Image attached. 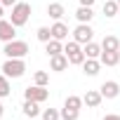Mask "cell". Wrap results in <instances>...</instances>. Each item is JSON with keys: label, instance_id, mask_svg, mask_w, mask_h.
Segmentation results:
<instances>
[{"label": "cell", "instance_id": "1", "mask_svg": "<svg viewBox=\"0 0 120 120\" xmlns=\"http://www.w3.org/2000/svg\"><path fill=\"white\" fill-rule=\"evenodd\" d=\"M28 52H31L28 42H24V40H12V42H5V47H3V54L7 59H24Z\"/></svg>", "mask_w": 120, "mask_h": 120}, {"label": "cell", "instance_id": "6", "mask_svg": "<svg viewBox=\"0 0 120 120\" xmlns=\"http://www.w3.org/2000/svg\"><path fill=\"white\" fill-rule=\"evenodd\" d=\"M24 97H26L28 101H38V104H42V101H47L49 90H47V87H40V85H33V87H26V90H24Z\"/></svg>", "mask_w": 120, "mask_h": 120}, {"label": "cell", "instance_id": "5", "mask_svg": "<svg viewBox=\"0 0 120 120\" xmlns=\"http://www.w3.org/2000/svg\"><path fill=\"white\" fill-rule=\"evenodd\" d=\"M92 38H94V31H92L90 24H78V26L73 28V40H75V42L87 45V42H92Z\"/></svg>", "mask_w": 120, "mask_h": 120}, {"label": "cell", "instance_id": "30", "mask_svg": "<svg viewBox=\"0 0 120 120\" xmlns=\"http://www.w3.org/2000/svg\"><path fill=\"white\" fill-rule=\"evenodd\" d=\"M3 14H5V7H3V5H0V19H3Z\"/></svg>", "mask_w": 120, "mask_h": 120}, {"label": "cell", "instance_id": "27", "mask_svg": "<svg viewBox=\"0 0 120 120\" xmlns=\"http://www.w3.org/2000/svg\"><path fill=\"white\" fill-rule=\"evenodd\" d=\"M0 3H3V7H14L19 0H0Z\"/></svg>", "mask_w": 120, "mask_h": 120}, {"label": "cell", "instance_id": "29", "mask_svg": "<svg viewBox=\"0 0 120 120\" xmlns=\"http://www.w3.org/2000/svg\"><path fill=\"white\" fill-rule=\"evenodd\" d=\"M80 5H85V7H92V5H94V0H80Z\"/></svg>", "mask_w": 120, "mask_h": 120}, {"label": "cell", "instance_id": "4", "mask_svg": "<svg viewBox=\"0 0 120 120\" xmlns=\"http://www.w3.org/2000/svg\"><path fill=\"white\" fill-rule=\"evenodd\" d=\"M3 73L7 78H21L26 73V64L24 59H7V61L3 64Z\"/></svg>", "mask_w": 120, "mask_h": 120}, {"label": "cell", "instance_id": "20", "mask_svg": "<svg viewBox=\"0 0 120 120\" xmlns=\"http://www.w3.org/2000/svg\"><path fill=\"white\" fill-rule=\"evenodd\" d=\"M118 12H120V7H118V0H106V3H104V14H106V19H111V17H118Z\"/></svg>", "mask_w": 120, "mask_h": 120}, {"label": "cell", "instance_id": "25", "mask_svg": "<svg viewBox=\"0 0 120 120\" xmlns=\"http://www.w3.org/2000/svg\"><path fill=\"white\" fill-rule=\"evenodd\" d=\"M42 120H61V111H56V108H45V111H42Z\"/></svg>", "mask_w": 120, "mask_h": 120}, {"label": "cell", "instance_id": "15", "mask_svg": "<svg viewBox=\"0 0 120 120\" xmlns=\"http://www.w3.org/2000/svg\"><path fill=\"white\" fill-rule=\"evenodd\" d=\"M47 14H49L54 21H61V17L66 14V10H64L61 3H49V5H47Z\"/></svg>", "mask_w": 120, "mask_h": 120}, {"label": "cell", "instance_id": "26", "mask_svg": "<svg viewBox=\"0 0 120 120\" xmlns=\"http://www.w3.org/2000/svg\"><path fill=\"white\" fill-rule=\"evenodd\" d=\"M78 115H80V111H73V108H61V120H78Z\"/></svg>", "mask_w": 120, "mask_h": 120}, {"label": "cell", "instance_id": "31", "mask_svg": "<svg viewBox=\"0 0 120 120\" xmlns=\"http://www.w3.org/2000/svg\"><path fill=\"white\" fill-rule=\"evenodd\" d=\"M3 113H5V108H3V104H0V118H3Z\"/></svg>", "mask_w": 120, "mask_h": 120}, {"label": "cell", "instance_id": "11", "mask_svg": "<svg viewBox=\"0 0 120 120\" xmlns=\"http://www.w3.org/2000/svg\"><path fill=\"white\" fill-rule=\"evenodd\" d=\"M49 28H52V38H54V40H61V42H64V40L68 38V26H66L64 21H54Z\"/></svg>", "mask_w": 120, "mask_h": 120}, {"label": "cell", "instance_id": "22", "mask_svg": "<svg viewBox=\"0 0 120 120\" xmlns=\"http://www.w3.org/2000/svg\"><path fill=\"white\" fill-rule=\"evenodd\" d=\"M10 78L5 75V73H0V99H5V97H10Z\"/></svg>", "mask_w": 120, "mask_h": 120}, {"label": "cell", "instance_id": "8", "mask_svg": "<svg viewBox=\"0 0 120 120\" xmlns=\"http://www.w3.org/2000/svg\"><path fill=\"white\" fill-rule=\"evenodd\" d=\"M99 92H101L104 99H115V97L120 94V85H118L115 80H106V82L99 87Z\"/></svg>", "mask_w": 120, "mask_h": 120}, {"label": "cell", "instance_id": "34", "mask_svg": "<svg viewBox=\"0 0 120 120\" xmlns=\"http://www.w3.org/2000/svg\"><path fill=\"white\" fill-rule=\"evenodd\" d=\"M118 17H120V12H118Z\"/></svg>", "mask_w": 120, "mask_h": 120}, {"label": "cell", "instance_id": "9", "mask_svg": "<svg viewBox=\"0 0 120 120\" xmlns=\"http://www.w3.org/2000/svg\"><path fill=\"white\" fill-rule=\"evenodd\" d=\"M104 101V97H101V92L99 90H87L85 92V97H82V104L87 106V108H99V104Z\"/></svg>", "mask_w": 120, "mask_h": 120}, {"label": "cell", "instance_id": "16", "mask_svg": "<svg viewBox=\"0 0 120 120\" xmlns=\"http://www.w3.org/2000/svg\"><path fill=\"white\" fill-rule=\"evenodd\" d=\"M101 49H104V52H118V49H120V40H118L115 35H106V38L101 40Z\"/></svg>", "mask_w": 120, "mask_h": 120}, {"label": "cell", "instance_id": "24", "mask_svg": "<svg viewBox=\"0 0 120 120\" xmlns=\"http://www.w3.org/2000/svg\"><path fill=\"white\" fill-rule=\"evenodd\" d=\"M33 80H35V85L47 87V85H49V73H47V71H35V73H33Z\"/></svg>", "mask_w": 120, "mask_h": 120}, {"label": "cell", "instance_id": "21", "mask_svg": "<svg viewBox=\"0 0 120 120\" xmlns=\"http://www.w3.org/2000/svg\"><path fill=\"white\" fill-rule=\"evenodd\" d=\"M64 106H66V108H73V111H80V106H82V97H78V94H68L66 101H64Z\"/></svg>", "mask_w": 120, "mask_h": 120}, {"label": "cell", "instance_id": "28", "mask_svg": "<svg viewBox=\"0 0 120 120\" xmlns=\"http://www.w3.org/2000/svg\"><path fill=\"white\" fill-rule=\"evenodd\" d=\"M104 120H120V115H115V113H108V115H104Z\"/></svg>", "mask_w": 120, "mask_h": 120}, {"label": "cell", "instance_id": "23", "mask_svg": "<svg viewBox=\"0 0 120 120\" xmlns=\"http://www.w3.org/2000/svg\"><path fill=\"white\" fill-rule=\"evenodd\" d=\"M35 38H38L40 42H49V40H52V28H49V26H40V28L35 31Z\"/></svg>", "mask_w": 120, "mask_h": 120}, {"label": "cell", "instance_id": "19", "mask_svg": "<svg viewBox=\"0 0 120 120\" xmlns=\"http://www.w3.org/2000/svg\"><path fill=\"white\" fill-rule=\"evenodd\" d=\"M99 61H101L104 66H115V64L120 61V54H118V52H101Z\"/></svg>", "mask_w": 120, "mask_h": 120}, {"label": "cell", "instance_id": "35", "mask_svg": "<svg viewBox=\"0 0 120 120\" xmlns=\"http://www.w3.org/2000/svg\"><path fill=\"white\" fill-rule=\"evenodd\" d=\"M0 5H3V3H0Z\"/></svg>", "mask_w": 120, "mask_h": 120}, {"label": "cell", "instance_id": "18", "mask_svg": "<svg viewBox=\"0 0 120 120\" xmlns=\"http://www.w3.org/2000/svg\"><path fill=\"white\" fill-rule=\"evenodd\" d=\"M45 52H47V56H54V54H64V45H61V40H49V42H45Z\"/></svg>", "mask_w": 120, "mask_h": 120}, {"label": "cell", "instance_id": "14", "mask_svg": "<svg viewBox=\"0 0 120 120\" xmlns=\"http://www.w3.org/2000/svg\"><path fill=\"white\" fill-rule=\"evenodd\" d=\"M92 17H94L92 7H85V5H80V7L75 10V19H78V24H90V21H92Z\"/></svg>", "mask_w": 120, "mask_h": 120}, {"label": "cell", "instance_id": "10", "mask_svg": "<svg viewBox=\"0 0 120 120\" xmlns=\"http://www.w3.org/2000/svg\"><path fill=\"white\" fill-rule=\"evenodd\" d=\"M68 64H71V61H68V56H66V54H54V56H49V68L56 71V73L66 71Z\"/></svg>", "mask_w": 120, "mask_h": 120}, {"label": "cell", "instance_id": "2", "mask_svg": "<svg viewBox=\"0 0 120 120\" xmlns=\"http://www.w3.org/2000/svg\"><path fill=\"white\" fill-rule=\"evenodd\" d=\"M31 3H17L14 7H12V14H10V21L19 28V26H24L26 21H28V17H31Z\"/></svg>", "mask_w": 120, "mask_h": 120}, {"label": "cell", "instance_id": "3", "mask_svg": "<svg viewBox=\"0 0 120 120\" xmlns=\"http://www.w3.org/2000/svg\"><path fill=\"white\" fill-rule=\"evenodd\" d=\"M64 54L68 56V61L73 64V66H82L85 64V52H82V47H80V42H75V40H71V42H66L64 45Z\"/></svg>", "mask_w": 120, "mask_h": 120}, {"label": "cell", "instance_id": "17", "mask_svg": "<svg viewBox=\"0 0 120 120\" xmlns=\"http://www.w3.org/2000/svg\"><path fill=\"white\" fill-rule=\"evenodd\" d=\"M82 52H85V56H87V59H99L104 49H101V45H97V42L92 40V42H87V45L82 47Z\"/></svg>", "mask_w": 120, "mask_h": 120}, {"label": "cell", "instance_id": "7", "mask_svg": "<svg viewBox=\"0 0 120 120\" xmlns=\"http://www.w3.org/2000/svg\"><path fill=\"white\" fill-rule=\"evenodd\" d=\"M0 40H3V42L17 40V26L10 19H0Z\"/></svg>", "mask_w": 120, "mask_h": 120}, {"label": "cell", "instance_id": "32", "mask_svg": "<svg viewBox=\"0 0 120 120\" xmlns=\"http://www.w3.org/2000/svg\"><path fill=\"white\" fill-rule=\"evenodd\" d=\"M118 7H120V0H118Z\"/></svg>", "mask_w": 120, "mask_h": 120}, {"label": "cell", "instance_id": "13", "mask_svg": "<svg viewBox=\"0 0 120 120\" xmlns=\"http://www.w3.org/2000/svg\"><path fill=\"white\" fill-rule=\"evenodd\" d=\"M21 108H24V115H26V118H31V120H33V118H38V115H42V111H40L38 101H28V99H26Z\"/></svg>", "mask_w": 120, "mask_h": 120}, {"label": "cell", "instance_id": "33", "mask_svg": "<svg viewBox=\"0 0 120 120\" xmlns=\"http://www.w3.org/2000/svg\"><path fill=\"white\" fill-rule=\"evenodd\" d=\"M118 54H120V49H118Z\"/></svg>", "mask_w": 120, "mask_h": 120}, {"label": "cell", "instance_id": "12", "mask_svg": "<svg viewBox=\"0 0 120 120\" xmlns=\"http://www.w3.org/2000/svg\"><path fill=\"white\" fill-rule=\"evenodd\" d=\"M99 71H101V61H99V59H85V64H82V73L85 75L94 78Z\"/></svg>", "mask_w": 120, "mask_h": 120}]
</instances>
